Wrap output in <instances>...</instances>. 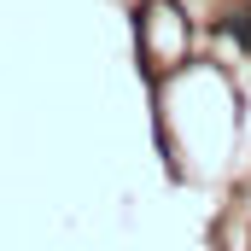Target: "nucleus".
I'll return each instance as SVG.
<instances>
[{"mask_svg":"<svg viewBox=\"0 0 251 251\" xmlns=\"http://www.w3.org/2000/svg\"><path fill=\"white\" fill-rule=\"evenodd\" d=\"M222 35H228L234 47L251 53V12H228V18H222Z\"/></svg>","mask_w":251,"mask_h":251,"instance_id":"1","label":"nucleus"}]
</instances>
